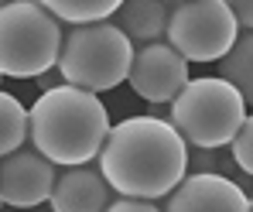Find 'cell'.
Wrapping results in <instances>:
<instances>
[{
  "label": "cell",
  "mask_w": 253,
  "mask_h": 212,
  "mask_svg": "<svg viewBox=\"0 0 253 212\" xmlns=\"http://www.w3.org/2000/svg\"><path fill=\"white\" fill-rule=\"evenodd\" d=\"M126 83L130 89L147 99V103H171L185 85H188V62L168 48L165 42L144 44L133 51L130 58V72H126Z\"/></svg>",
  "instance_id": "cell-7"
},
{
  "label": "cell",
  "mask_w": 253,
  "mask_h": 212,
  "mask_svg": "<svg viewBox=\"0 0 253 212\" xmlns=\"http://www.w3.org/2000/svg\"><path fill=\"white\" fill-rule=\"evenodd\" d=\"M226 7H229L236 28H240V31H250L253 28V7L250 3H247V0H233V3H226Z\"/></svg>",
  "instance_id": "cell-17"
},
{
  "label": "cell",
  "mask_w": 253,
  "mask_h": 212,
  "mask_svg": "<svg viewBox=\"0 0 253 212\" xmlns=\"http://www.w3.org/2000/svg\"><path fill=\"white\" fill-rule=\"evenodd\" d=\"M250 195L226 174H185L168 195L161 212H250Z\"/></svg>",
  "instance_id": "cell-9"
},
{
  "label": "cell",
  "mask_w": 253,
  "mask_h": 212,
  "mask_svg": "<svg viewBox=\"0 0 253 212\" xmlns=\"http://www.w3.org/2000/svg\"><path fill=\"white\" fill-rule=\"evenodd\" d=\"M62 28L38 0L0 3V76L38 79L51 72Z\"/></svg>",
  "instance_id": "cell-5"
},
{
  "label": "cell",
  "mask_w": 253,
  "mask_h": 212,
  "mask_svg": "<svg viewBox=\"0 0 253 212\" xmlns=\"http://www.w3.org/2000/svg\"><path fill=\"white\" fill-rule=\"evenodd\" d=\"M229 154H233V165L243 171V174H250L253 171V120L247 117L240 130L233 133V140H229Z\"/></svg>",
  "instance_id": "cell-15"
},
{
  "label": "cell",
  "mask_w": 253,
  "mask_h": 212,
  "mask_svg": "<svg viewBox=\"0 0 253 212\" xmlns=\"http://www.w3.org/2000/svg\"><path fill=\"white\" fill-rule=\"evenodd\" d=\"M103 212H161V206H154V202H140V199H110V206Z\"/></svg>",
  "instance_id": "cell-16"
},
{
  "label": "cell",
  "mask_w": 253,
  "mask_h": 212,
  "mask_svg": "<svg viewBox=\"0 0 253 212\" xmlns=\"http://www.w3.org/2000/svg\"><path fill=\"white\" fill-rule=\"evenodd\" d=\"M110 133V117L99 96L55 85L35 99L28 110V140L44 161L76 168L89 165Z\"/></svg>",
  "instance_id": "cell-2"
},
{
  "label": "cell",
  "mask_w": 253,
  "mask_h": 212,
  "mask_svg": "<svg viewBox=\"0 0 253 212\" xmlns=\"http://www.w3.org/2000/svg\"><path fill=\"white\" fill-rule=\"evenodd\" d=\"M55 165L44 161L35 147H17L0 158V202L14 209H35L48 202L55 188Z\"/></svg>",
  "instance_id": "cell-8"
},
{
  "label": "cell",
  "mask_w": 253,
  "mask_h": 212,
  "mask_svg": "<svg viewBox=\"0 0 253 212\" xmlns=\"http://www.w3.org/2000/svg\"><path fill=\"white\" fill-rule=\"evenodd\" d=\"M24 140H28V110L10 92L0 89V158L24 147Z\"/></svg>",
  "instance_id": "cell-14"
},
{
  "label": "cell",
  "mask_w": 253,
  "mask_h": 212,
  "mask_svg": "<svg viewBox=\"0 0 253 212\" xmlns=\"http://www.w3.org/2000/svg\"><path fill=\"white\" fill-rule=\"evenodd\" d=\"M48 206H51V212H103L110 206V185L92 165L62 168L55 174Z\"/></svg>",
  "instance_id": "cell-10"
},
{
  "label": "cell",
  "mask_w": 253,
  "mask_h": 212,
  "mask_svg": "<svg viewBox=\"0 0 253 212\" xmlns=\"http://www.w3.org/2000/svg\"><path fill=\"white\" fill-rule=\"evenodd\" d=\"M130 58H133V44L110 21H99V24H83V28L62 31L55 72L62 76L65 85L96 96L103 89H113L124 83L130 72Z\"/></svg>",
  "instance_id": "cell-3"
},
{
  "label": "cell",
  "mask_w": 253,
  "mask_h": 212,
  "mask_svg": "<svg viewBox=\"0 0 253 212\" xmlns=\"http://www.w3.org/2000/svg\"><path fill=\"white\" fill-rule=\"evenodd\" d=\"M99 174L120 199L154 202L188 174V144L161 117H126L99 147Z\"/></svg>",
  "instance_id": "cell-1"
},
{
  "label": "cell",
  "mask_w": 253,
  "mask_h": 212,
  "mask_svg": "<svg viewBox=\"0 0 253 212\" xmlns=\"http://www.w3.org/2000/svg\"><path fill=\"white\" fill-rule=\"evenodd\" d=\"M247 117L250 113L243 96L222 79L206 76V79H188V85L171 99L168 124L185 144L199 151H219L222 144L233 140V133Z\"/></svg>",
  "instance_id": "cell-4"
},
{
  "label": "cell",
  "mask_w": 253,
  "mask_h": 212,
  "mask_svg": "<svg viewBox=\"0 0 253 212\" xmlns=\"http://www.w3.org/2000/svg\"><path fill=\"white\" fill-rule=\"evenodd\" d=\"M165 21H168V3L161 0H126L113 10L110 24L124 35L130 44H154L165 35Z\"/></svg>",
  "instance_id": "cell-11"
},
{
  "label": "cell",
  "mask_w": 253,
  "mask_h": 212,
  "mask_svg": "<svg viewBox=\"0 0 253 212\" xmlns=\"http://www.w3.org/2000/svg\"><path fill=\"white\" fill-rule=\"evenodd\" d=\"M58 79H62L58 72H44V76H38V85H42V92L55 89V85H65V83H58Z\"/></svg>",
  "instance_id": "cell-18"
},
{
  "label": "cell",
  "mask_w": 253,
  "mask_h": 212,
  "mask_svg": "<svg viewBox=\"0 0 253 212\" xmlns=\"http://www.w3.org/2000/svg\"><path fill=\"white\" fill-rule=\"evenodd\" d=\"M42 7L55 21H65L69 28H83V24L110 21L120 3L117 0H44Z\"/></svg>",
  "instance_id": "cell-13"
},
{
  "label": "cell",
  "mask_w": 253,
  "mask_h": 212,
  "mask_svg": "<svg viewBox=\"0 0 253 212\" xmlns=\"http://www.w3.org/2000/svg\"><path fill=\"white\" fill-rule=\"evenodd\" d=\"M215 79L233 85L243 96V103L253 99V38H250V31H240L233 48L215 62Z\"/></svg>",
  "instance_id": "cell-12"
},
{
  "label": "cell",
  "mask_w": 253,
  "mask_h": 212,
  "mask_svg": "<svg viewBox=\"0 0 253 212\" xmlns=\"http://www.w3.org/2000/svg\"><path fill=\"white\" fill-rule=\"evenodd\" d=\"M0 79H3V76H0Z\"/></svg>",
  "instance_id": "cell-19"
},
{
  "label": "cell",
  "mask_w": 253,
  "mask_h": 212,
  "mask_svg": "<svg viewBox=\"0 0 253 212\" xmlns=\"http://www.w3.org/2000/svg\"><path fill=\"white\" fill-rule=\"evenodd\" d=\"M165 38L185 62H219L240 38V28L226 0H181L168 3Z\"/></svg>",
  "instance_id": "cell-6"
}]
</instances>
